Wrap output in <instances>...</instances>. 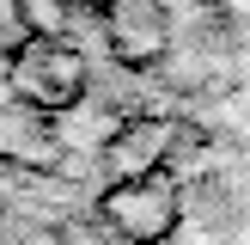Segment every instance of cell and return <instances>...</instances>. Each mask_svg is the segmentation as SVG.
Here are the masks:
<instances>
[{
    "instance_id": "cell-9",
    "label": "cell",
    "mask_w": 250,
    "mask_h": 245,
    "mask_svg": "<svg viewBox=\"0 0 250 245\" xmlns=\"http://www.w3.org/2000/svg\"><path fill=\"white\" fill-rule=\"evenodd\" d=\"M61 6H98V0H61Z\"/></svg>"
},
{
    "instance_id": "cell-2",
    "label": "cell",
    "mask_w": 250,
    "mask_h": 245,
    "mask_svg": "<svg viewBox=\"0 0 250 245\" xmlns=\"http://www.w3.org/2000/svg\"><path fill=\"white\" fill-rule=\"evenodd\" d=\"M98 215L116 227L122 245H165L177 233V184L165 172L153 178H122L98 196Z\"/></svg>"
},
{
    "instance_id": "cell-8",
    "label": "cell",
    "mask_w": 250,
    "mask_h": 245,
    "mask_svg": "<svg viewBox=\"0 0 250 245\" xmlns=\"http://www.w3.org/2000/svg\"><path fill=\"white\" fill-rule=\"evenodd\" d=\"M31 43V24H24V6L19 0H0V61L19 55V49Z\"/></svg>"
},
{
    "instance_id": "cell-1",
    "label": "cell",
    "mask_w": 250,
    "mask_h": 245,
    "mask_svg": "<svg viewBox=\"0 0 250 245\" xmlns=\"http://www.w3.org/2000/svg\"><path fill=\"white\" fill-rule=\"evenodd\" d=\"M6 92L31 110L67 117L85 92H92V68L67 37H31L19 55H6Z\"/></svg>"
},
{
    "instance_id": "cell-6",
    "label": "cell",
    "mask_w": 250,
    "mask_h": 245,
    "mask_svg": "<svg viewBox=\"0 0 250 245\" xmlns=\"http://www.w3.org/2000/svg\"><path fill=\"white\" fill-rule=\"evenodd\" d=\"M55 245H122L104 215H67L55 220Z\"/></svg>"
},
{
    "instance_id": "cell-5",
    "label": "cell",
    "mask_w": 250,
    "mask_h": 245,
    "mask_svg": "<svg viewBox=\"0 0 250 245\" xmlns=\"http://www.w3.org/2000/svg\"><path fill=\"white\" fill-rule=\"evenodd\" d=\"M61 166V122L12 98L0 110V172H55Z\"/></svg>"
},
{
    "instance_id": "cell-4",
    "label": "cell",
    "mask_w": 250,
    "mask_h": 245,
    "mask_svg": "<svg viewBox=\"0 0 250 245\" xmlns=\"http://www.w3.org/2000/svg\"><path fill=\"white\" fill-rule=\"evenodd\" d=\"M183 147V129L171 117H122L116 129L104 135V147H98V166L110 172V184L122 178H153V172H165V159Z\"/></svg>"
},
{
    "instance_id": "cell-3",
    "label": "cell",
    "mask_w": 250,
    "mask_h": 245,
    "mask_svg": "<svg viewBox=\"0 0 250 245\" xmlns=\"http://www.w3.org/2000/svg\"><path fill=\"white\" fill-rule=\"evenodd\" d=\"M98 24H104L110 55L128 74H146L171 55V12L165 0H98Z\"/></svg>"
},
{
    "instance_id": "cell-7",
    "label": "cell",
    "mask_w": 250,
    "mask_h": 245,
    "mask_svg": "<svg viewBox=\"0 0 250 245\" xmlns=\"http://www.w3.org/2000/svg\"><path fill=\"white\" fill-rule=\"evenodd\" d=\"M24 6V24H31V37H61V24H67L73 6H61V0H19Z\"/></svg>"
}]
</instances>
